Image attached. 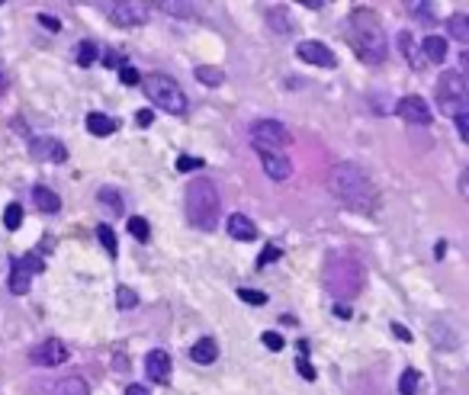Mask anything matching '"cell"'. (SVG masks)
I'll list each match as a JSON object with an SVG mask.
<instances>
[{
    "mask_svg": "<svg viewBox=\"0 0 469 395\" xmlns=\"http://www.w3.org/2000/svg\"><path fill=\"white\" fill-rule=\"evenodd\" d=\"M328 190H331V196L338 202L357 209V212H370L376 206V187H373V180L351 161L334 164L328 170Z\"/></svg>",
    "mask_w": 469,
    "mask_h": 395,
    "instance_id": "6da1fadb",
    "label": "cell"
},
{
    "mask_svg": "<svg viewBox=\"0 0 469 395\" xmlns=\"http://www.w3.org/2000/svg\"><path fill=\"white\" fill-rule=\"evenodd\" d=\"M351 39H353V48L360 52V58L370 61V65H383L385 55H389V39H385L373 10L357 7L351 14Z\"/></svg>",
    "mask_w": 469,
    "mask_h": 395,
    "instance_id": "7a4b0ae2",
    "label": "cell"
},
{
    "mask_svg": "<svg viewBox=\"0 0 469 395\" xmlns=\"http://www.w3.org/2000/svg\"><path fill=\"white\" fill-rule=\"evenodd\" d=\"M183 209H186V222L199 232H212L218 222V209H222V200H218V190L212 180L206 177H196V180L186 183L183 193Z\"/></svg>",
    "mask_w": 469,
    "mask_h": 395,
    "instance_id": "3957f363",
    "label": "cell"
},
{
    "mask_svg": "<svg viewBox=\"0 0 469 395\" xmlns=\"http://www.w3.org/2000/svg\"><path fill=\"white\" fill-rule=\"evenodd\" d=\"M363 267L351 257H334L325 267V286L334 299H357L363 289Z\"/></svg>",
    "mask_w": 469,
    "mask_h": 395,
    "instance_id": "277c9868",
    "label": "cell"
},
{
    "mask_svg": "<svg viewBox=\"0 0 469 395\" xmlns=\"http://www.w3.org/2000/svg\"><path fill=\"white\" fill-rule=\"evenodd\" d=\"M141 91L154 106H161V113L171 116H186V93L180 91V84L167 74H148L141 78Z\"/></svg>",
    "mask_w": 469,
    "mask_h": 395,
    "instance_id": "5b68a950",
    "label": "cell"
},
{
    "mask_svg": "<svg viewBox=\"0 0 469 395\" xmlns=\"http://www.w3.org/2000/svg\"><path fill=\"white\" fill-rule=\"evenodd\" d=\"M437 103L447 116H460V113H469V91L466 81H463L460 71H447L440 81H437Z\"/></svg>",
    "mask_w": 469,
    "mask_h": 395,
    "instance_id": "8992f818",
    "label": "cell"
},
{
    "mask_svg": "<svg viewBox=\"0 0 469 395\" xmlns=\"http://www.w3.org/2000/svg\"><path fill=\"white\" fill-rule=\"evenodd\" d=\"M251 142H254L257 151H273V155H280L286 145H293V135H289V129L283 123H276V119H257V123L251 125Z\"/></svg>",
    "mask_w": 469,
    "mask_h": 395,
    "instance_id": "52a82bcc",
    "label": "cell"
},
{
    "mask_svg": "<svg viewBox=\"0 0 469 395\" xmlns=\"http://www.w3.org/2000/svg\"><path fill=\"white\" fill-rule=\"evenodd\" d=\"M29 360L36 363V366H58V363L68 360V347H64L58 337H51V341H42L39 347H32Z\"/></svg>",
    "mask_w": 469,
    "mask_h": 395,
    "instance_id": "ba28073f",
    "label": "cell"
},
{
    "mask_svg": "<svg viewBox=\"0 0 469 395\" xmlns=\"http://www.w3.org/2000/svg\"><path fill=\"white\" fill-rule=\"evenodd\" d=\"M109 20L116 26H141L145 23V7L132 4V0H119V4H109Z\"/></svg>",
    "mask_w": 469,
    "mask_h": 395,
    "instance_id": "9c48e42d",
    "label": "cell"
},
{
    "mask_svg": "<svg viewBox=\"0 0 469 395\" xmlns=\"http://www.w3.org/2000/svg\"><path fill=\"white\" fill-rule=\"evenodd\" d=\"M296 52H299V58L306 61V65H315V68H334L338 65V55H334L325 42H299Z\"/></svg>",
    "mask_w": 469,
    "mask_h": 395,
    "instance_id": "30bf717a",
    "label": "cell"
},
{
    "mask_svg": "<svg viewBox=\"0 0 469 395\" xmlns=\"http://www.w3.org/2000/svg\"><path fill=\"white\" fill-rule=\"evenodd\" d=\"M395 113H398V119H405V123H418V125L430 123V106L424 103L421 97H402L395 103Z\"/></svg>",
    "mask_w": 469,
    "mask_h": 395,
    "instance_id": "8fae6325",
    "label": "cell"
},
{
    "mask_svg": "<svg viewBox=\"0 0 469 395\" xmlns=\"http://www.w3.org/2000/svg\"><path fill=\"white\" fill-rule=\"evenodd\" d=\"M257 155H261L263 174H267L270 180H286V177L293 174V164H289V158L273 155V151H257Z\"/></svg>",
    "mask_w": 469,
    "mask_h": 395,
    "instance_id": "7c38bea8",
    "label": "cell"
},
{
    "mask_svg": "<svg viewBox=\"0 0 469 395\" xmlns=\"http://www.w3.org/2000/svg\"><path fill=\"white\" fill-rule=\"evenodd\" d=\"M145 373L154 382H171V356H167V350H151L145 356Z\"/></svg>",
    "mask_w": 469,
    "mask_h": 395,
    "instance_id": "4fadbf2b",
    "label": "cell"
},
{
    "mask_svg": "<svg viewBox=\"0 0 469 395\" xmlns=\"http://www.w3.org/2000/svg\"><path fill=\"white\" fill-rule=\"evenodd\" d=\"M29 155L36 158V161H64L68 151H64L61 142H55V138H36V142L29 145Z\"/></svg>",
    "mask_w": 469,
    "mask_h": 395,
    "instance_id": "5bb4252c",
    "label": "cell"
},
{
    "mask_svg": "<svg viewBox=\"0 0 469 395\" xmlns=\"http://www.w3.org/2000/svg\"><path fill=\"white\" fill-rule=\"evenodd\" d=\"M225 228H228V235H231V238H238V241H254L257 238V225L248 219V215H241V212L228 215Z\"/></svg>",
    "mask_w": 469,
    "mask_h": 395,
    "instance_id": "9a60e30c",
    "label": "cell"
},
{
    "mask_svg": "<svg viewBox=\"0 0 469 395\" xmlns=\"http://www.w3.org/2000/svg\"><path fill=\"white\" fill-rule=\"evenodd\" d=\"M51 395H90V389L81 376H64V379H58L51 386Z\"/></svg>",
    "mask_w": 469,
    "mask_h": 395,
    "instance_id": "2e32d148",
    "label": "cell"
},
{
    "mask_svg": "<svg viewBox=\"0 0 469 395\" xmlns=\"http://www.w3.org/2000/svg\"><path fill=\"white\" fill-rule=\"evenodd\" d=\"M32 206H36L39 212H58L61 200H58L49 187H32Z\"/></svg>",
    "mask_w": 469,
    "mask_h": 395,
    "instance_id": "e0dca14e",
    "label": "cell"
},
{
    "mask_svg": "<svg viewBox=\"0 0 469 395\" xmlns=\"http://www.w3.org/2000/svg\"><path fill=\"white\" fill-rule=\"evenodd\" d=\"M190 356H193V363H212L218 356V347H216V341L212 337H199L196 344H193V350H190Z\"/></svg>",
    "mask_w": 469,
    "mask_h": 395,
    "instance_id": "ac0fdd59",
    "label": "cell"
},
{
    "mask_svg": "<svg viewBox=\"0 0 469 395\" xmlns=\"http://www.w3.org/2000/svg\"><path fill=\"white\" fill-rule=\"evenodd\" d=\"M421 48H424V58L434 61V65H443V61H447V42H443L440 36H428V39L421 42Z\"/></svg>",
    "mask_w": 469,
    "mask_h": 395,
    "instance_id": "d6986e66",
    "label": "cell"
},
{
    "mask_svg": "<svg viewBox=\"0 0 469 395\" xmlns=\"http://www.w3.org/2000/svg\"><path fill=\"white\" fill-rule=\"evenodd\" d=\"M116 119H109L106 113H90L87 116V132L90 135H109V132H116Z\"/></svg>",
    "mask_w": 469,
    "mask_h": 395,
    "instance_id": "ffe728a7",
    "label": "cell"
},
{
    "mask_svg": "<svg viewBox=\"0 0 469 395\" xmlns=\"http://www.w3.org/2000/svg\"><path fill=\"white\" fill-rule=\"evenodd\" d=\"M447 33L453 36V42H469V16L453 14L447 20Z\"/></svg>",
    "mask_w": 469,
    "mask_h": 395,
    "instance_id": "44dd1931",
    "label": "cell"
},
{
    "mask_svg": "<svg viewBox=\"0 0 469 395\" xmlns=\"http://www.w3.org/2000/svg\"><path fill=\"white\" fill-rule=\"evenodd\" d=\"M29 273L19 267V260H13V273H10V292H16V296H23L26 289H29Z\"/></svg>",
    "mask_w": 469,
    "mask_h": 395,
    "instance_id": "7402d4cb",
    "label": "cell"
},
{
    "mask_svg": "<svg viewBox=\"0 0 469 395\" xmlns=\"http://www.w3.org/2000/svg\"><path fill=\"white\" fill-rule=\"evenodd\" d=\"M196 81H199V84H206V87H218L225 81V74H222V68L203 65V68H196Z\"/></svg>",
    "mask_w": 469,
    "mask_h": 395,
    "instance_id": "603a6c76",
    "label": "cell"
},
{
    "mask_svg": "<svg viewBox=\"0 0 469 395\" xmlns=\"http://www.w3.org/2000/svg\"><path fill=\"white\" fill-rule=\"evenodd\" d=\"M398 52L408 58V65L418 71V55H415V36L411 33H398Z\"/></svg>",
    "mask_w": 469,
    "mask_h": 395,
    "instance_id": "cb8c5ba5",
    "label": "cell"
},
{
    "mask_svg": "<svg viewBox=\"0 0 469 395\" xmlns=\"http://www.w3.org/2000/svg\"><path fill=\"white\" fill-rule=\"evenodd\" d=\"M263 16H267V23L276 29V33H289V29H293V23H289V16L283 14V10H276V7H270Z\"/></svg>",
    "mask_w": 469,
    "mask_h": 395,
    "instance_id": "d4e9b609",
    "label": "cell"
},
{
    "mask_svg": "<svg viewBox=\"0 0 469 395\" xmlns=\"http://www.w3.org/2000/svg\"><path fill=\"white\" fill-rule=\"evenodd\" d=\"M96 238H100L103 251H106L109 257H116V251H119V245H116V235H113V228H109V225H100V228H96Z\"/></svg>",
    "mask_w": 469,
    "mask_h": 395,
    "instance_id": "484cf974",
    "label": "cell"
},
{
    "mask_svg": "<svg viewBox=\"0 0 469 395\" xmlns=\"http://www.w3.org/2000/svg\"><path fill=\"white\" fill-rule=\"evenodd\" d=\"M4 225L10 228V232H16V228L23 225V206H19V202H10V206L4 209Z\"/></svg>",
    "mask_w": 469,
    "mask_h": 395,
    "instance_id": "4316f807",
    "label": "cell"
},
{
    "mask_svg": "<svg viewBox=\"0 0 469 395\" xmlns=\"http://www.w3.org/2000/svg\"><path fill=\"white\" fill-rule=\"evenodd\" d=\"M161 10L171 16H177V20H186V16H193V7L190 4H177V0H161Z\"/></svg>",
    "mask_w": 469,
    "mask_h": 395,
    "instance_id": "83f0119b",
    "label": "cell"
},
{
    "mask_svg": "<svg viewBox=\"0 0 469 395\" xmlns=\"http://www.w3.org/2000/svg\"><path fill=\"white\" fill-rule=\"evenodd\" d=\"M398 395H418V369H405L398 379Z\"/></svg>",
    "mask_w": 469,
    "mask_h": 395,
    "instance_id": "f1b7e54d",
    "label": "cell"
},
{
    "mask_svg": "<svg viewBox=\"0 0 469 395\" xmlns=\"http://www.w3.org/2000/svg\"><path fill=\"white\" fill-rule=\"evenodd\" d=\"M128 235L138 241H148V235H151V228H148V222L141 219V215H135V219H128Z\"/></svg>",
    "mask_w": 469,
    "mask_h": 395,
    "instance_id": "f546056e",
    "label": "cell"
},
{
    "mask_svg": "<svg viewBox=\"0 0 469 395\" xmlns=\"http://www.w3.org/2000/svg\"><path fill=\"white\" fill-rule=\"evenodd\" d=\"M100 202H103V206H106V209H113L116 215L122 212V200H119V193H116V190L103 187V190H100Z\"/></svg>",
    "mask_w": 469,
    "mask_h": 395,
    "instance_id": "4dcf8cb0",
    "label": "cell"
},
{
    "mask_svg": "<svg viewBox=\"0 0 469 395\" xmlns=\"http://www.w3.org/2000/svg\"><path fill=\"white\" fill-rule=\"evenodd\" d=\"M116 302H119V309H135L138 296H135V289H128V286H119V289H116Z\"/></svg>",
    "mask_w": 469,
    "mask_h": 395,
    "instance_id": "1f68e13d",
    "label": "cell"
},
{
    "mask_svg": "<svg viewBox=\"0 0 469 395\" xmlns=\"http://www.w3.org/2000/svg\"><path fill=\"white\" fill-rule=\"evenodd\" d=\"M96 58V46L94 42H81V48H77V61H81V68H90Z\"/></svg>",
    "mask_w": 469,
    "mask_h": 395,
    "instance_id": "d6a6232c",
    "label": "cell"
},
{
    "mask_svg": "<svg viewBox=\"0 0 469 395\" xmlns=\"http://www.w3.org/2000/svg\"><path fill=\"white\" fill-rule=\"evenodd\" d=\"M19 267H23L26 273H42L45 270V264H42V257H36V254H26V257H19Z\"/></svg>",
    "mask_w": 469,
    "mask_h": 395,
    "instance_id": "836d02e7",
    "label": "cell"
},
{
    "mask_svg": "<svg viewBox=\"0 0 469 395\" xmlns=\"http://www.w3.org/2000/svg\"><path fill=\"white\" fill-rule=\"evenodd\" d=\"M238 299H244L248 305H267V292L261 289H238Z\"/></svg>",
    "mask_w": 469,
    "mask_h": 395,
    "instance_id": "e575fe53",
    "label": "cell"
},
{
    "mask_svg": "<svg viewBox=\"0 0 469 395\" xmlns=\"http://www.w3.org/2000/svg\"><path fill=\"white\" fill-rule=\"evenodd\" d=\"M119 81H122V84L132 87V84H138V81H141V74L135 71L132 65H119Z\"/></svg>",
    "mask_w": 469,
    "mask_h": 395,
    "instance_id": "d590c367",
    "label": "cell"
},
{
    "mask_svg": "<svg viewBox=\"0 0 469 395\" xmlns=\"http://www.w3.org/2000/svg\"><path fill=\"white\" fill-rule=\"evenodd\" d=\"M263 344H267L270 350H283V347H286L283 334H276V331H263Z\"/></svg>",
    "mask_w": 469,
    "mask_h": 395,
    "instance_id": "8d00e7d4",
    "label": "cell"
},
{
    "mask_svg": "<svg viewBox=\"0 0 469 395\" xmlns=\"http://www.w3.org/2000/svg\"><path fill=\"white\" fill-rule=\"evenodd\" d=\"M193 168H203V158H186V155H180L177 158V170H193Z\"/></svg>",
    "mask_w": 469,
    "mask_h": 395,
    "instance_id": "74e56055",
    "label": "cell"
},
{
    "mask_svg": "<svg viewBox=\"0 0 469 395\" xmlns=\"http://www.w3.org/2000/svg\"><path fill=\"white\" fill-rule=\"evenodd\" d=\"M453 119H456V129H460V138L469 142V113H460V116H453Z\"/></svg>",
    "mask_w": 469,
    "mask_h": 395,
    "instance_id": "f35d334b",
    "label": "cell"
},
{
    "mask_svg": "<svg viewBox=\"0 0 469 395\" xmlns=\"http://www.w3.org/2000/svg\"><path fill=\"white\" fill-rule=\"evenodd\" d=\"M280 254H283L280 247H273V245H270L267 251H263L261 257H257V264H261V267H263V264H273V260H280Z\"/></svg>",
    "mask_w": 469,
    "mask_h": 395,
    "instance_id": "ab89813d",
    "label": "cell"
},
{
    "mask_svg": "<svg viewBox=\"0 0 469 395\" xmlns=\"http://www.w3.org/2000/svg\"><path fill=\"white\" fill-rule=\"evenodd\" d=\"M296 369L302 373V379H315V369H312V363H308L306 356H299V360H296Z\"/></svg>",
    "mask_w": 469,
    "mask_h": 395,
    "instance_id": "60d3db41",
    "label": "cell"
},
{
    "mask_svg": "<svg viewBox=\"0 0 469 395\" xmlns=\"http://www.w3.org/2000/svg\"><path fill=\"white\" fill-rule=\"evenodd\" d=\"M411 10H415L418 16H421L424 23H434V16H430V4H408Z\"/></svg>",
    "mask_w": 469,
    "mask_h": 395,
    "instance_id": "b9f144b4",
    "label": "cell"
},
{
    "mask_svg": "<svg viewBox=\"0 0 469 395\" xmlns=\"http://www.w3.org/2000/svg\"><path fill=\"white\" fill-rule=\"evenodd\" d=\"M39 23H42L45 29H51V33H58V29H61V20H55V16H49V14H39Z\"/></svg>",
    "mask_w": 469,
    "mask_h": 395,
    "instance_id": "7bdbcfd3",
    "label": "cell"
},
{
    "mask_svg": "<svg viewBox=\"0 0 469 395\" xmlns=\"http://www.w3.org/2000/svg\"><path fill=\"white\" fill-rule=\"evenodd\" d=\"M135 123H138L141 129H148V125L154 123V113L151 110H138V113H135Z\"/></svg>",
    "mask_w": 469,
    "mask_h": 395,
    "instance_id": "ee69618b",
    "label": "cell"
},
{
    "mask_svg": "<svg viewBox=\"0 0 469 395\" xmlns=\"http://www.w3.org/2000/svg\"><path fill=\"white\" fill-rule=\"evenodd\" d=\"M126 395H151V392H148V386H138V382H132V386L126 389Z\"/></svg>",
    "mask_w": 469,
    "mask_h": 395,
    "instance_id": "f6af8a7d",
    "label": "cell"
},
{
    "mask_svg": "<svg viewBox=\"0 0 469 395\" xmlns=\"http://www.w3.org/2000/svg\"><path fill=\"white\" fill-rule=\"evenodd\" d=\"M392 334H395L398 341H411V334H408V331L402 328V324H392Z\"/></svg>",
    "mask_w": 469,
    "mask_h": 395,
    "instance_id": "bcb514c9",
    "label": "cell"
},
{
    "mask_svg": "<svg viewBox=\"0 0 469 395\" xmlns=\"http://www.w3.org/2000/svg\"><path fill=\"white\" fill-rule=\"evenodd\" d=\"M103 61H106V68H109V65H119V55H116V52H106V55H103Z\"/></svg>",
    "mask_w": 469,
    "mask_h": 395,
    "instance_id": "7dc6e473",
    "label": "cell"
},
{
    "mask_svg": "<svg viewBox=\"0 0 469 395\" xmlns=\"http://www.w3.org/2000/svg\"><path fill=\"white\" fill-rule=\"evenodd\" d=\"M4 91H6V68L0 65V93H4Z\"/></svg>",
    "mask_w": 469,
    "mask_h": 395,
    "instance_id": "c3c4849f",
    "label": "cell"
},
{
    "mask_svg": "<svg viewBox=\"0 0 469 395\" xmlns=\"http://www.w3.org/2000/svg\"><path fill=\"white\" fill-rule=\"evenodd\" d=\"M434 254H437V257H443V254H447V241H437V251Z\"/></svg>",
    "mask_w": 469,
    "mask_h": 395,
    "instance_id": "681fc988",
    "label": "cell"
}]
</instances>
